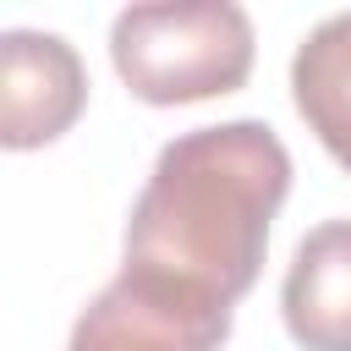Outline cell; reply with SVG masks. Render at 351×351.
<instances>
[{"mask_svg": "<svg viewBox=\"0 0 351 351\" xmlns=\"http://www.w3.org/2000/svg\"><path fill=\"white\" fill-rule=\"evenodd\" d=\"M291 154L263 121H219L159 148L126 219L121 269L236 307L263 269Z\"/></svg>", "mask_w": 351, "mask_h": 351, "instance_id": "6da1fadb", "label": "cell"}, {"mask_svg": "<svg viewBox=\"0 0 351 351\" xmlns=\"http://www.w3.org/2000/svg\"><path fill=\"white\" fill-rule=\"evenodd\" d=\"M110 60L143 104L236 93L252 71V16L230 0L126 5L110 27Z\"/></svg>", "mask_w": 351, "mask_h": 351, "instance_id": "7a4b0ae2", "label": "cell"}, {"mask_svg": "<svg viewBox=\"0 0 351 351\" xmlns=\"http://www.w3.org/2000/svg\"><path fill=\"white\" fill-rule=\"evenodd\" d=\"M230 307L121 269L71 324L66 351H219Z\"/></svg>", "mask_w": 351, "mask_h": 351, "instance_id": "3957f363", "label": "cell"}, {"mask_svg": "<svg viewBox=\"0 0 351 351\" xmlns=\"http://www.w3.org/2000/svg\"><path fill=\"white\" fill-rule=\"evenodd\" d=\"M88 104V71L60 33L5 27L0 33V143L44 148Z\"/></svg>", "mask_w": 351, "mask_h": 351, "instance_id": "277c9868", "label": "cell"}, {"mask_svg": "<svg viewBox=\"0 0 351 351\" xmlns=\"http://www.w3.org/2000/svg\"><path fill=\"white\" fill-rule=\"evenodd\" d=\"M280 313L302 351H351V219H324L296 241Z\"/></svg>", "mask_w": 351, "mask_h": 351, "instance_id": "5b68a950", "label": "cell"}, {"mask_svg": "<svg viewBox=\"0 0 351 351\" xmlns=\"http://www.w3.org/2000/svg\"><path fill=\"white\" fill-rule=\"evenodd\" d=\"M291 93L318 143L351 170V11L324 16L291 60Z\"/></svg>", "mask_w": 351, "mask_h": 351, "instance_id": "8992f818", "label": "cell"}]
</instances>
